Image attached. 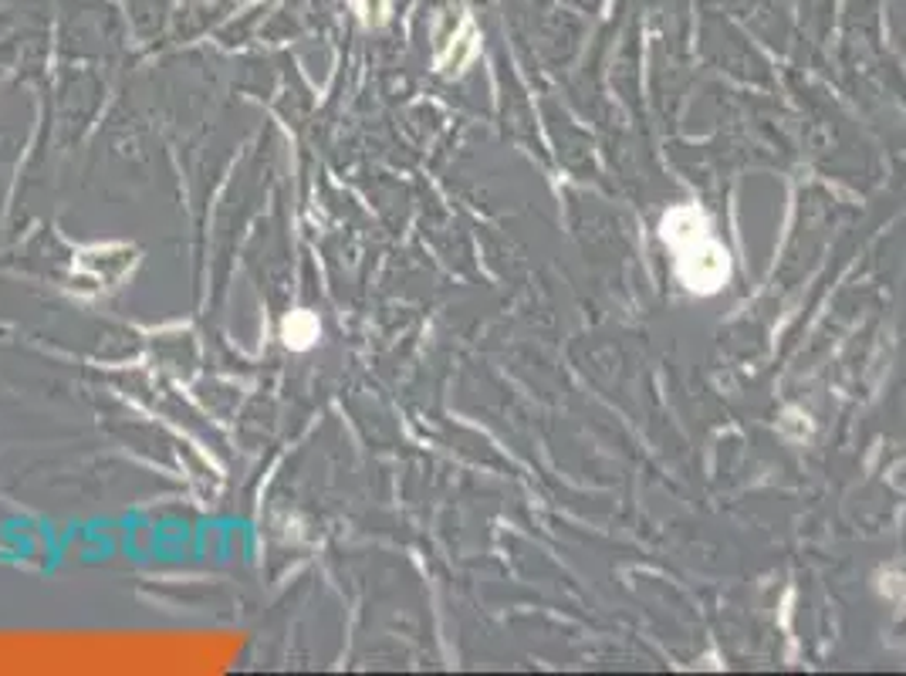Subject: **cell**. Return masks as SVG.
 Instances as JSON below:
<instances>
[{
    "instance_id": "7a4b0ae2",
    "label": "cell",
    "mask_w": 906,
    "mask_h": 676,
    "mask_svg": "<svg viewBox=\"0 0 906 676\" xmlns=\"http://www.w3.org/2000/svg\"><path fill=\"white\" fill-rule=\"evenodd\" d=\"M319 335H322L319 318L311 315V311H291V315L285 318V325H282L285 345H288V348H298V352H305V348L315 345Z\"/></svg>"
},
{
    "instance_id": "6da1fadb",
    "label": "cell",
    "mask_w": 906,
    "mask_h": 676,
    "mask_svg": "<svg viewBox=\"0 0 906 676\" xmlns=\"http://www.w3.org/2000/svg\"><path fill=\"white\" fill-rule=\"evenodd\" d=\"M664 240L673 254L677 274L687 288L711 295L727 281V251L714 240L704 213L693 206H680L664 221Z\"/></svg>"
}]
</instances>
